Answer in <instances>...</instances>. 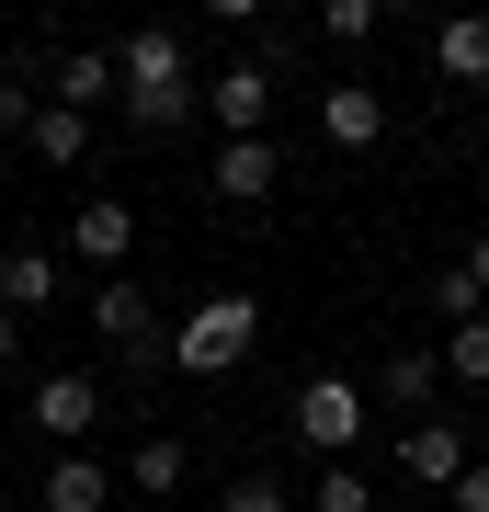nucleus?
Returning <instances> with one entry per match:
<instances>
[{"label":"nucleus","instance_id":"1","mask_svg":"<svg viewBox=\"0 0 489 512\" xmlns=\"http://www.w3.org/2000/svg\"><path fill=\"white\" fill-rule=\"evenodd\" d=\"M114 80H126V114L137 126H182L205 92H194V69H182V35H160V23H137L126 46H114Z\"/></svg>","mask_w":489,"mask_h":512},{"label":"nucleus","instance_id":"2","mask_svg":"<svg viewBox=\"0 0 489 512\" xmlns=\"http://www.w3.org/2000/svg\"><path fill=\"white\" fill-rule=\"evenodd\" d=\"M251 330H262L251 296H205V308L171 330V365H182V376H228L239 353H251Z\"/></svg>","mask_w":489,"mask_h":512},{"label":"nucleus","instance_id":"3","mask_svg":"<svg viewBox=\"0 0 489 512\" xmlns=\"http://www.w3.org/2000/svg\"><path fill=\"white\" fill-rule=\"evenodd\" d=\"M296 444L353 456V444H364V387L353 376H308V387H296Z\"/></svg>","mask_w":489,"mask_h":512},{"label":"nucleus","instance_id":"4","mask_svg":"<svg viewBox=\"0 0 489 512\" xmlns=\"http://www.w3.org/2000/svg\"><path fill=\"white\" fill-rule=\"evenodd\" d=\"M69 251L114 285V274H126V251H137V205H126V194H80V205H69Z\"/></svg>","mask_w":489,"mask_h":512},{"label":"nucleus","instance_id":"5","mask_svg":"<svg viewBox=\"0 0 489 512\" xmlns=\"http://www.w3.org/2000/svg\"><path fill=\"white\" fill-rule=\"evenodd\" d=\"M205 114H217L228 137H273V69L262 57H228V69L205 80Z\"/></svg>","mask_w":489,"mask_h":512},{"label":"nucleus","instance_id":"6","mask_svg":"<svg viewBox=\"0 0 489 512\" xmlns=\"http://www.w3.org/2000/svg\"><path fill=\"white\" fill-rule=\"evenodd\" d=\"M35 433L80 456V444L103 433V376H46V387H35Z\"/></svg>","mask_w":489,"mask_h":512},{"label":"nucleus","instance_id":"7","mask_svg":"<svg viewBox=\"0 0 489 512\" xmlns=\"http://www.w3.org/2000/svg\"><path fill=\"white\" fill-rule=\"evenodd\" d=\"M399 467L421 478V490H455V478L478 467V444L455 433V421H410V433H399Z\"/></svg>","mask_w":489,"mask_h":512},{"label":"nucleus","instance_id":"8","mask_svg":"<svg viewBox=\"0 0 489 512\" xmlns=\"http://www.w3.org/2000/svg\"><path fill=\"white\" fill-rule=\"evenodd\" d=\"M273 183H285V148H273V137H228L217 148V194L228 205H262Z\"/></svg>","mask_w":489,"mask_h":512},{"label":"nucleus","instance_id":"9","mask_svg":"<svg viewBox=\"0 0 489 512\" xmlns=\"http://www.w3.org/2000/svg\"><path fill=\"white\" fill-rule=\"evenodd\" d=\"M387 410H399V421H444L433 399H444V353H387Z\"/></svg>","mask_w":489,"mask_h":512},{"label":"nucleus","instance_id":"10","mask_svg":"<svg viewBox=\"0 0 489 512\" xmlns=\"http://www.w3.org/2000/svg\"><path fill=\"white\" fill-rule=\"evenodd\" d=\"M319 137L330 148H376L387 137V103L364 92V80H342V92H319Z\"/></svg>","mask_w":489,"mask_h":512},{"label":"nucleus","instance_id":"11","mask_svg":"<svg viewBox=\"0 0 489 512\" xmlns=\"http://www.w3.org/2000/svg\"><path fill=\"white\" fill-rule=\"evenodd\" d=\"M46 512H114V467L91 456V444L57 456V467H46Z\"/></svg>","mask_w":489,"mask_h":512},{"label":"nucleus","instance_id":"12","mask_svg":"<svg viewBox=\"0 0 489 512\" xmlns=\"http://www.w3.org/2000/svg\"><path fill=\"white\" fill-rule=\"evenodd\" d=\"M433 69L467 80V92H489V12H455L444 23V35H433Z\"/></svg>","mask_w":489,"mask_h":512},{"label":"nucleus","instance_id":"13","mask_svg":"<svg viewBox=\"0 0 489 512\" xmlns=\"http://www.w3.org/2000/svg\"><path fill=\"white\" fill-rule=\"evenodd\" d=\"M46 92L69 103V114H91L103 92H126V80H114V46H69V57H57V80H46Z\"/></svg>","mask_w":489,"mask_h":512},{"label":"nucleus","instance_id":"14","mask_svg":"<svg viewBox=\"0 0 489 512\" xmlns=\"http://www.w3.org/2000/svg\"><path fill=\"white\" fill-rule=\"evenodd\" d=\"M57 285H69V274H57V251H12V262H0V308H12V319L57 308Z\"/></svg>","mask_w":489,"mask_h":512},{"label":"nucleus","instance_id":"15","mask_svg":"<svg viewBox=\"0 0 489 512\" xmlns=\"http://www.w3.org/2000/svg\"><path fill=\"white\" fill-rule=\"evenodd\" d=\"M23 148H35L46 171H80V148H91V114H69V103H46V114H35V137H23Z\"/></svg>","mask_w":489,"mask_h":512},{"label":"nucleus","instance_id":"16","mask_svg":"<svg viewBox=\"0 0 489 512\" xmlns=\"http://www.w3.org/2000/svg\"><path fill=\"white\" fill-rule=\"evenodd\" d=\"M126 490H137L148 512H160V501L182 490V444H171V433H148V444H137V456H126Z\"/></svg>","mask_w":489,"mask_h":512},{"label":"nucleus","instance_id":"17","mask_svg":"<svg viewBox=\"0 0 489 512\" xmlns=\"http://www.w3.org/2000/svg\"><path fill=\"white\" fill-rule=\"evenodd\" d=\"M433 308H444L455 330H467V319H489V285L467 274V262H444V274H433Z\"/></svg>","mask_w":489,"mask_h":512},{"label":"nucleus","instance_id":"18","mask_svg":"<svg viewBox=\"0 0 489 512\" xmlns=\"http://www.w3.org/2000/svg\"><path fill=\"white\" fill-rule=\"evenodd\" d=\"M376 23H387V0H330V12H319V35H330V46H364Z\"/></svg>","mask_w":489,"mask_h":512},{"label":"nucleus","instance_id":"19","mask_svg":"<svg viewBox=\"0 0 489 512\" xmlns=\"http://www.w3.org/2000/svg\"><path fill=\"white\" fill-rule=\"evenodd\" d=\"M444 376H455V387H489V319H467V330H455V353H444Z\"/></svg>","mask_w":489,"mask_h":512},{"label":"nucleus","instance_id":"20","mask_svg":"<svg viewBox=\"0 0 489 512\" xmlns=\"http://www.w3.org/2000/svg\"><path fill=\"white\" fill-rule=\"evenodd\" d=\"M319 512H376V490H364V467H319Z\"/></svg>","mask_w":489,"mask_h":512},{"label":"nucleus","instance_id":"21","mask_svg":"<svg viewBox=\"0 0 489 512\" xmlns=\"http://www.w3.org/2000/svg\"><path fill=\"white\" fill-rule=\"evenodd\" d=\"M217 512H296V501H285V478H228Z\"/></svg>","mask_w":489,"mask_h":512},{"label":"nucleus","instance_id":"22","mask_svg":"<svg viewBox=\"0 0 489 512\" xmlns=\"http://www.w3.org/2000/svg\"><path fill=\"white\" fill-rule=\"evenodd\" d=\"M35 114H46V103L23 92V80H0V137H35Z\"/></svg>","mask_w":489,"mask_h":512},{"label":"nucleus","instance_id":"23","mask_svg":"<svg viewBox=\"0 0 489 512\" xmlns=\"http://www.w3.org/2000/svg\"><path fill=\"white\" fill-rule=\"evenodd\" d=\"M455 512H489V456H478L467 478H455Z\"/></svg>","mask_w":489,"mask_h":512},{"label":"nucleus","instance_id":"24","mask_svg":"<svg viewBox=\"0 0 489 512\" xmlns=\"http://www.w3.org/2000/svg\"><path fill=\"white\" fill-rule=\"evenodd\" d=\"M0 365H23V319L12 308H0Z\"/></svg>","mask_w":489,"mask_h":512},{"label":"nucleus","instance_id":"25","mask_svg":"<svg viewBox=\"0 0 489 512\" xmlns=\"http://www.w3.org/2000/svg\"><path fill=\"white\" fill-rule=\"evenodd\" d=\"M467 274H478V285H489V228H478V251H467Z\"/></svg>","mask_w":489,"mask_h":512},{"label":"nucleus","instance_id":"26","mask_svg":"<svg viewBox=\"0 0 489 512\" xmlns=\"http://www.w3.org/2000/svg\"><path fill=\"white\" fill-rule=\"evenodd\" d=\"M137 512H148V501H137Z\"/></svg>","mask_w":489,"mask_h":512}]
</instances>
